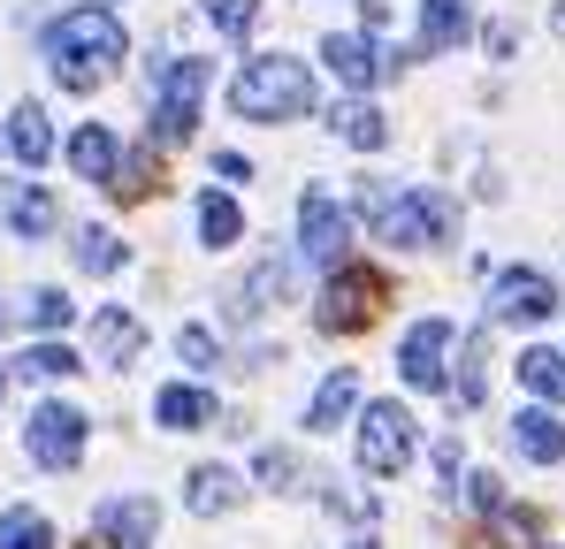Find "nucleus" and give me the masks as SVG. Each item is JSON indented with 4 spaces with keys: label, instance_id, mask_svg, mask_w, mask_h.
I'll return each instance as SVG.
<instances>
[{
    "label": "nucleus",
    "instance_id": "26",
    "mask_svg": "<svg viewBox=\"0 0 565 549\" xmlns=\"http://www.w3.org/2000/svg\"><path fill=\"white\" fill-rule=\"evenodd\" d=\"M153 183H161V161H153V153H122L115 176H107V191H115V198H146Z\"/></svg>",
    "mask_w": 565,
    "mask_h": 549
},
{
    "label": "nucleus",
    "instance_id": "29",
    "mask_svg": "<svg viewBox=\"0 0 565 549\" xmlns=\"http://www.w3.org/2000/svg\"><path fill=\"white\" fill-rule=\"evenodd\" d=\"M23 374H39V381H70V374H85V359H77L70 344H54V336H46V344H31V352H23Z\"/></svg>",
    "mask_w": 565,
    "mask_h": 549
},
{
    "label": "nucleus",
    "instance_id": "15",
    "mask_svg": "<svg viewBox=\"0 0 565 549\" xmlns=\"http://www.w3.org/2000/svg\"><path fill=\"white\" fill-rule=\"evenodd\" d=\"M512 451L527 458V465H558L565 458V420L551 405H527V412L512 420Z\"/></svg>",
    "mask_w": 565,
    "mask_h": 549
},
{
    "label": "nucleus",
    "instance_id": "32",
    "mask_svg": "<svg viewBox=\"0 0 565 549\" xmlns=\"http://www.w3.org/2000/svg\"><path fill=\"white\" fill-rule=\"evenodd\" d=\"M467 504L481 519H497V512H504V481H497V473H467Z\"/></svg>",
    "mask_w": 565,
    "mask_h": 549
},
{
    "label": "nucleus",
    "instance_id": "40",
    "mask_svg": "<svg viewBox=\"0 0 565 549\" xmlns=\"http://www.w3.org/2000/svg\"><path fill=\"white\" fill-rule=\"evenodd\" d=\"M85 549H99V542H85Z\"/></svg>",
    "mask_w": 565,
    "mask_h": 549
},
{
    "label": "nucleus",
    "instance_id": "1",
    "mask_svg": "<svg viewBox=\"0 0 565 549\" xmlns=\"http://www.w3.org/2000/svg\"><path fill=\"white\" fill-rule=\"evenodd\" d=\"M122 62H130V31H122V15L107 0H77V8H62L46 23V69H54L62 92L107 85Z\"/></svg>",
    "mask_w": 565,
    "mask_h": 549
},
{
    "label": "nucleus",
    "instance_id": "16",
    "mask_svg": "<svg viewBox=\"0 0 565 549\" xmlns=\"http://www.w3.org/2000/svg\"><path fill=\"white\" fill-rule=\"evenodd\" d=\"M237 496H245V481H237L230 465H191L184 473V512H199V519L237 512Z\"/></svg>",
    "mask_w": 565,
    "mask_h": 549
},
{
    "label": "nucleus",
    "instance_id": "36",
    "mask_svg": "<svg viewBox=\"0 0 565 549\" xmlns=\"http://www.w3.org/2000/svg\"><path fill=\"white\" fill-rule=\"evenodd\" d=\"M420 8H428V15H444V8H467V0H420Z\"/></svg>",
    "mask_w": 565,
    "mask_h": 549
},
{
    "label": "nucleus",
    "instance_id": "2",
    "mask_svg": "<svg viewBox=\"0 0 565 549\" xmlns=\"http://www.w3.org/2000/svg\"><path fill=\"white\" fill-rule=\"evenodd\" d=\"M313 69L298 62V54H253L237 77H230V107H237V122H298V115H313Z\"/></svg>",
    "mask_w": 565,
    "mask_h": 549
},
{
    "label": "nucleus",
    "instance_id": "12",
    "mask_svg": "<svg viewBox=\"0 0 565 549\" xmlns=\"http://www.w3.org/2000/svg\"><path fill=\"white\" fill-rule=\"evenodd\" d=\"M0 229H15L23 245H39V237H54L62 229V198L46 191V183H0Z\"/></svg>",
    "mask_w": 565,
    "mask_h": 549
},
{
    "label": "nucleus",
    "instance_id": "18",
    "mask_svg": "<svg viewBox=\"0 0 565 549\" xmlns=\"http://www.w3.org/2000/svg\"><path fill=\"white\" fill-rule=\"evenodd\" d=\"M153 420H161L169 435H199V428L214 420V397H206L199 381H169V389L153 397Z\"/></svg>",
    "mask_w": 565,
    "mask_h": 549
},
{
    "label": "nucleus",
    "instance_id": "31",
    "mask_svg": "<svg viewBox=\"0 0 565 549\" xmlns=\"http://www.w3.org/2000/svg\"><path fill=\"white\" fill-rule=\"evenodd\" d=\"M77 268H93V274H115V268H122L115 229H85V237H77Z\"/></svg>",
    "mask_w": 565,
    "mask_h": 549
},
{
    "label": "nucleus",
    "instance_id": "34",
    "mask_svg": "<svg viewBox=\"0 0 565 549\" xmlns=\"http://www.w3.org/2000/svg\"><path fill=\"white\" fill-rule=\"evenodd\" d=\"M260 481H268V488H298V465H290V451H260Z\"/></svg>",
    "mask_w": 565,
    "mask_h": 549
},
{
    "label": "nucleus",
    "instance_id": "11",
    "mask_svg": "<svg viewBox=\"0 0 565 549\" xmlns=\"http://www.w3.org/2000/svg\"><path fill=\"white\" fill-rule=\"evenodd\" d=\"M489 313L497 321H520V329H535V321H551L558 313V282L543 268H504L489 282Z\"/></svg>",
    "mask_w": 565,
    "mask_h": 549
},
{
    "label": "nucleus",
    "instance_id": "7",
    "mask_svg": "<svg viewBox=\"0 0 565 549\" xmlns=\"http://www.w3.org/2000/svg\"><path fill=\"white\" fill-rule=\"evenodd\" d=\"M451 321L444 313H428V321H413L405 329V344H397V374H405V389H451Z\"/></svg>",
    "mask_w": 565,
    "mask_h": 549
},
{
    "label": "nucleus",
    "instance_id": "24",
    "mask_svg": "<svg viewBox=\"0 0 565 549\" xmlns=\"http://www.w3.org/2000/svg\"><path fill=\"white\" fill-rule=\"evenodd\" d=\"M520 381L558 412L565 405V352H551V344H535V352H520Z\"/></svg>",
    "mask_w": 565,
    "mask_h": 549
},
{
    "label": "nucleus",
    "instance_id": "37",
    "mask_svg": "<svg viewBox=\"0 0 565 549\" xmlns=\"http://www.w3.org/2000/svg\"><path fill=\"white\" fill-rule=\"evenodd\" d=\"M0 329H8V305H0Z\"/></svg>",
    "mask_w": 565,
    "mask_h": 549
},
{
    "label": "nucleus",
    "instance_id": "28",
    "mask_svg": "<svg viewBox=\"0 0 565 549\" xmlns=\"http://www.w3.org/2000/svg\"><path fill=\"white\" fill-rule=\"evenodd\" d=\"M0 549H54V527L15 504V512H0Z\"/></svg>",
    "mask_w": 565,
    "mask_h": 549
},
{
    "label": "nucleus",
    "instance_id": "8",
    "mask_svg": "<svg viewBox=\"0 0 565 549\" xmlns=\"http://www.w3.org/2000/svg\"><path fill=\"white\" fill-rule=\"evenodd\" d=\"M85 428H93V420H85L77 405H39L31 428H23V451L39 458L46 473H70V465L85 458Z\"/></svg>",
    "mask_w": 565,
    "mask_h": 549
},
{
    "label": "nucleus",
    "instance_id": "23",
    "mask_svg": "<svg viewBox=\"0 0 565 549\" xmlns=\"http://www.w3.org/2000/svg\"><path fill=\"white\" fill-rule=\"evenodd\" d=\"M337 138H344V146H360V153H382V146H390V122H382L375 99H360V92H352V99L337 107Z\"/></svg>",
    "mask_w": 565,
    "mask_h": 549
},
{
    "label": "nucleus",
    "instance_id": "19",
    "mask_svg": "<svg viewBox=\"0 0 565 549\" xmlns=\"http://www.w3.org/2000/svg\"><path fill=\"white\" fill-rule=\"evenodd\" d=\"M115 161H122V146H115L107 122H85V130L70 138V169H77L85 183H99V191H107V176H115Z\"/></svg>",
    "mask_w": 565,
    "mask_h": 549
},
{
    "label": "nucleus",
    "instance_id": "39",
    "mask_svg": "<svg viewBox=\"0 0 565 549\" xmlns=\"http://www.w3.org/2000/svg\"><path fill=\"white\" fill-rule=\"evenodd\" d=\"M352 549H375V542H352Z\"/></svg>",
    "mask_w": 565,
    "mask_h": 549
},
{
    "label": "nucleus",
    "instance_id": "25",
    "mask_svg": "<svg viewBox=\"0 0 565 549\" xmlns=\"http://www.w3.org/2000/svg\"><path fill=\"white\" fill-rule=\"evenodd\" d=\"M481 366H489V329H473V336H467V359H459V381H451V397H459L467 412L489 397V374H481Z\"/></svg>",
    "mask_w": 565,
    "mask_h": 549
},
{
    "label": "nucleus",
    "instance_id": "22",
    "mask_svg": "<svg viewBox=\"0 0 565 549\" xmlns=\"http://www.w3.org/2000/svg\"><path fill=\"white\" fill-rule=\"evenodd\" d=\"M282 290H290V268H282V260H260V268L237 282V305H230V313H237V321H260V313H276Z\"/></svg>",
    "mask_w": 565,
    "mask_h": 549
},
{
    "label": "nucleus",
    "instance_id": "10",
    "mask_svg": "<svg viewBox=\"0 0 565 549\" xmlns=\"http://www.w3.org/2000/svg\"><path fill=\"white\" fill-rule=\"evenodd\" d=\"M321 62H329V69L344 77V85L360 92V99H367V92H375L382 77L397 69V54L382 46L375 31H329V39H321Z\"/></svg>",
    "mask_w": 565,
    "mask_h": 549
},
{
    "label": "nucleus",
    "instance_id": "6",
    "mask_svg": "<svg viewBox=\"0 0 565 549\" xmlns=\"http://www.w3.org/2000/svg\"><path fill=\"white\" fill-rule=\"evenodd\" d=\"M344 245H352V214H344L321 183H306V191H298V252L321 260V268H337Z\"/></svg>",
    "mask_w": 565,
    "mask_h": 549
},
{
    "label": "nucleus",
    "instance_id": "9",
    "mask_svg": "<svg viewBox=\"0 0 565 549\" xmlns=\"http://www.w3.org/2000/svg\"><path fill=\"white\" fill-rule=\"evenodd\" d=\"M382 313V274H367V268H337L329 274V290H321V329L329 336H352V329H367Z\"/></svg>",
    "mask_w": 565,
    "mask_h": 549
},
{
    "label": "nucleus",
    "instance_id": "38",
    "mask_svg": "<svg viewBox=\"0 0 565 549\" xmlns=\"http://www.w3.org/2000/svg\"><path fill=\"white\" fill-rule=\"evenodd\" d=\"M0 397H8V374H0Z\"/></svg>",
    "mask_w": 565,
    "mask_h": 549
},
{
    "label": "nucleus",
    "instance_id": "27",
    "mask_svg": "<svg viewBox=\"0 0 565 549\" xmlns=\"http://www.w3.org/2000/svg\"><path fill=\"white\" fill-rule=\"evenodd\" d=\"M199 8H206V23H214L222 39H237V46H245L253 23H260V0H199Z\"/></svg>",
    "mask_w": 565,
    "mask_h": 549
},
{
    "label": "nucleus",
    "instance_id": "4",
    "mask_svg": "<svg viewBox=\"0 0 565 549\" xmlns=\"http://www.w3.org/2000/svg\"><path fill=\"white\" fill-rule=\"evenodd\" d=\"M405 465H413V412L397 397H367V412H360V473L397 481Z\"/></svg>",
    "mask_w": 565,
    "mask_h": 549
},
{
    "label": "nucleus",
    "instance_id": "14",
    "mask_svg": "<svg viewBox=\"0 0 565 549\" xmlns=\"http://www.w3.org/2000/svg\"><path fill=\"white\" fill-rule=\"evenodd\" d=\"M93 352H99V366H130L146 352V321L122 313V305H99L93 313Z\"/></svg>",
    "mask_w": 565,
    "mask_h": 549
},
{
    "label": "nucleus",
    "instance_id": "3",
    "mask_svg": "<svg viewBox=\"0 0 565 549\" xmlns=\"http://www.w3.org/2000/svg\"><path fill=\"white\" fill-rule=\"evenodd\" d=\"M375 237L397 245V252H436V245L459 237V206L436 183H405V191H390V206L375 214Z\"/></svg>",
    "mask_w": 565,
    "mask_h": 549
},
{
    "label": "nucleus",
    "instance_id": "35",
    "mask_svg": "<svg viewBox=\"0 0 565 549\" xmlns=\"http://www.w3.org/2000/svg\"><path fill=\"white\" fill-rule=\"evenodd\" d=\"M214 169H222L230 183H253V161H245V153H214Z\"/></svg>",
    "mask_w": 565,
    "mask_h": 549
},
{
    "label": "nucleus",
    "instance_id": "5",
    "mask_svg": "<svg viewBox=\"0 0 565 549\" xmlns=\"http://www.w3.org/2000/svg\"><path fill=\"white\" fill-rule=\"evenodd\" d=\"M206 77H214V69H206L199 54H184V62H169V69H161V99H153V146H191Z\"/></svg>",
    "mask_w": 565,
    "mask_h": 549
},
{
    "label": "nucleus",
    "instance_id": "20",
    "mask_svg": "<svg viewBox=\"0 0 565 549\" xmlns=\"http://www.w3.org/2000/svg\"><path fill=\"white\" fill-rule=\"evenodd\" d=\"M237 237H245V206L230 191H199V245L206 252H230Z\"/></svg>",
    "mask_w": 565,
    "mask_h": 549
},
{
    "label": "nucleus",
    "instance_id": "21",
    "mask_svg": "<svg viewBox=\"0 0 565 549\" xmlns=\"http://www.w3.org/2000/svg\"><path fill=\"white\" fill-rule=\"evenodd\" d=\"M8 153H15V161H31V169L54 153V122H46V107H39V99H23V107L8 115Z\"/></svg>",
    "mask_w": 565,
    "mask_h": 549
},
{
    "label": "nucleus",
    "instance_id": "13",
    "mask_svg": "<svg viewBox=\"0 0 565 549\" xmlns=\"http://www.w3.org/2000/svg\"><path fill=\"white\" fill-rule=\"evenodd\" d=\"M153 496H107L99 504V549H153Z\"/></svg>",
    "mask_w": 565,
    "mask_h": 549
},
{
    "label": "nucleus",
    "instance_id": "30",
    "mask_svg": "<svg viewBox=\"0 0 565 549\" xmlns=\"http://www.w3.org/2000/svg\"><path fill=\"white\" fill-rule=\"evenodd\" d=\"M70 313H77V305H70L62 290H31V298H23V321H31L39 336H54V329H70Z\"/></svg>",
    "mask_w": 565,
    "mask_h": 549
},
{
    "label": "nucleus",
    "instance_id": "33",
    "mask_svg": "<svg viewBox=\"0 0 565 549\" xmlns=\"http://www.w3.org/2000/svg\"><path fill=\"white\" fill-rule=\"evenodd\" d=\"M177 359L184 366H214V336H206V329H177Z\"/></svg>",
    "mask_w": 565,
    "mask_h": 549
},
{
    "label": "nucleus",
    "instance_id": "17",
    "mask_svg": "<svg viewBox=\"0 0 565 549\" xmlns=\"http://www.w3.org/2000/svg\"><path fill=\"white\" fill-rule=\"evenodd\" d=\"M360 405V374L352 366H329V381L306 397V435H329V428H344V412Z\"/></svg>",
    "mask_w": 565,
    "mask_h": 549
}]
</instances>
